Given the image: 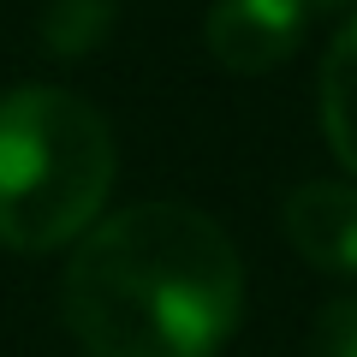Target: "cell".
Returning <instances> with one entry per match:
<instances>
[{"label": "cell", "mask_w": 357, "mask_h": 357, "mask_svg": "<svg viewBox=\"0 0 357 357\" xmlns=\"http://www.w3.org/2000/svg\"><path fill=\"white\" fill-rule=\"evenodd\" d=\"M66 328L89 357H215L244 304L232 238L185 203H137L77 238Z\"/></svg>", "instance_id": "cell-1"}, {"label": "cell", "mask_w": 357, "mask_h": 357, "mask_svg": "<svg viewBox=\"0 0 357 357\" xmlns=\"http://www.w3.org/2000/svg\"><path fill=\"white\" fill-rule=\"evenodd\" d=\"M114 191V131L84 96L24 84L0 96V244L60 250Z\"/></svg>", "instance_id": "cell-2"}, {"label": "cell", "mask_w": 357, "mask_h": 357, "mask_svg": "<svg viewBox=\"0 0 357 357\" xmlns=\"http://www.w3.org/2000/svg\"><path fill=\"white\" fill-rule=\"evenodd\" d=\"M304 18H310L304 0H215L203 36H208V54L227 72L256 77V72H274L298 48Z\"/></svg>", "instance_id": "cell-3"}, {"label": "cell", "mask_w": 357, "mask_h": 357, "mask_svg": "<svg viewBox=\"0 0 357 357\" xmlns=\"http://www.w3.org/2000/svg\"><path fill=\"white\" fill-rule=\"evenodd\" d=\"M286 238L321 274L357 280V191L333 178H310L286 197Z\"/></svg>", "instance_id": "cell-4"}, {"label": "cell", "mask_w": 357, "mask_h": 357, "mask_svg": "<svg viewBox=\"0 0 357 357\" xmlns=\"http://www.w3.org/2000/svg\"><path fill=\"white\" fill-rule=\"evenodd\" d=\"M321 131L340 167L357 178V18L321 60Z\"/></svg>", "instance_id": "cell-5"}, {"label": "cell", "mask_w": 357, "mask_h": 357, "mask_svg": "<svg viewBox=\"0 0 357 357\" xmlns=\"http://www.w3.org/2000/svg\"><path fill=\"white\" fill-rule=\"evenodd\" d=\"M107 24H114V0H54L42 13V48L77 60L107 36Z\"/></svg>", "instance_id": "cell-6"}, {"label": "cell", "mask_w": 357, "mask_h": 357, "mask_svg": "<svg viewBox=\"0 0 357 357\" xmlns=\"http://www.w3.org/2000/svg\"><path fill=\"white\" fill-rule=\"evenodd\" d=\"M310 357H357V298L321 304L316 333H310Z\"/></svg>", "instance_id": "cell-7"}, {"label": "cell", "mask_w": 357, "mask_h": 357, "mask_svg": "<svg viewBox=\"0 0 357 357\" xmlns=\"http://www.w3.org/2000/svg\"><path fill=\"white\" fill-rule=\"evenodd\" d=\"M304 6H310V13H316V6H340V0H304Z\"/></svg>", "instance_id": "cell-8"}]
</instances>
